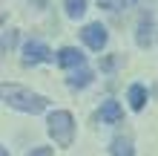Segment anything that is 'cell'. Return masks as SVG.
I'll return each mask as SVG.
<instances>
[{
  "label": "cell",
  "instance_id": "cell-7",
  "mask_svg": "<svg viewBox=\"0 0 158 156\" xmlns=\"http://www.w3.org/2000/svg\"><path fill=\"white\" fill-rule=\"evenodd\" d=\"M121 118H124V110H121L118 101H104V104H101V122H106V124H118Z\"/></svg>",
  "mask_w": 158,
  "mask_h": 156
},
{
  "label": "cell",
  "instance_id": "cell-9",
  "mask_svg": "<svg viewBox=\"0 0 158 156\" xmlns=\"http://www.w3.org/2000/svg\"><path fill=\"white\" fill-rule=\"evenodd\" d=\"M89 81H92V72H89V69H83V67H78V69L69 75V81H66V84H69L72 90H78V87H86Z\"/></svg>",
  "mask_w": 158,
  "mask_h": 156
},
{
  "label": "cell",
  "instance_id": "cell-5",
  "mask_svg": "<svg viewBox=\"0 0 158 156\" xmlns=\"http://www.w3.org/2000/svg\"><path fill=\"white\" fill-rule=\"evenodd\" d=\"M135 41H138V47H152V43L158 41V26H155V20H152L150 15H147V17H141Z\"/></svg>",
  "mask_w": 158,
  "mask_h": 156
},
{
  "label": "cell",
  "instance_id": "cell-13",
  "mask_svg": "<svg viewBox=\"0 0 158 156\" xmlns=\"http://www.w3.org/2000/svg\"><path fill=\"white\" fill-rule=\"evenodd\" d=\"M0 156H9V150H6V148H3V150H0Z\"/></svg>",
  "mask_w": 158,
  "mask_h": 156
},
{
  "label": "cell",
  "instance_id": "cell-14",
  "mask_svg": "<svg viewBox=\"0 0 158 156\" xmlns=\"http://www.w3.org/2000/svg\"><path fill=\"white\" fill-rule=\"evenodd\" d=\"M127 3H135V0H127Z\"/></svg>",
  "mask_w": 158,
  "mask_h": 156
},
{
  "label": "cell",
  "instance_id": "cell-6",
  "mask_svg": "<svg viewBox=\"0 0 158 156\" xmlns=\"http://www.w3.org/2000/svg\"><path fill=\"white\" fill-rule=\"evenodd\" d=\"M58 64L66 67V69H78V67H83V55L78 49H72V47H63L58 52Z\"/></svg>",
  "mask_w": 158,
  "mask_h": 156
},
{
  "label": "cell",
  "instance_id": "cell-3",
  "mask_svg": "<svg viewBox=\"0 0 158 156\" xmlns=\"http://www.w3.org/2000/svg\"><path fill=\"white\" fill-rule=\"evenodd\" d=\"M81 38L83 43H86L89 49H95L101 52L106 47V41H109V35H106V26H101V23H89V26H83V32H81Z\"/></svg>",
  "mask_w": 158,
  "mask_h": 156
},
{
  "label": "cell",
  "instance_id": "cell-11",
  "mask_svg": "<svg viewBox=\"0 0 158 156\" xmlns=\"http://www.w3.org/2000/svg\"><path fill=\"white\" fill-rule=\"evenodd\" d=\"M63 6H66V15L72 20H78V17L86 12V0H63Z\"/></svg>",
  "mask_w": 158,
  "mask_h": 156
},
{
  "label": "cell",
  "instance_id": "cell-1",
  "mask_svg": "<svg viewBox=\"0 0 158 156\" xmlns=\"http://www.w3.org/2000/svg\"><path fill=\"white\" fill-rule=\"evenodd\" d=\"M3 98H6L9 107L20 110V113H32V116L43 113V110L49 107V101H46L43 96L29 93V90H23V87H6V90H3Z\"/></svg>",
  "mask_w": 158,
  "mask_h": 156
},
{
  "label": "cell",
  "instance_id": "cell-8",
  "mask_svg": "<svg viewBox=\"0 0 158 156\" xmlns=\"http://www.w3.org/2000/svg\"><path fill=\"white\" fill-rule=\"evenodd\" d=\"M144 104H147L144 84H132V87H129V107H132V110H144Z\"/></svg>",
  "mask_w": 158,
  "mask_h": 156
},
{
  "label": "cell",
  "instance_id": "cell-12",
  "mask_svg": "<svg viewBox=\"0 0 158 156\" xmlns=\"http://www.w3.org/2000/svg\"><path fill=\"white\" fill-rule=\"evenodd\" d=\"M26 156H52V148H35V150H29Z\"/></svg>",
  "mask_w": 158,
  "mask_h": 156
},
{
  "label": "cell",
  "instance_id": "cell-10",
  "mask_svg": "<svg viewBox=\"0 0 158 156\" xmlns=\"http://www.w3.org/2000/svg\"><path fill=\"white\" fill-rule=\"evenodd\" d=\"M112 156H132V142H129V136H115L112 139Z\"/></svg>",
  "mask_w": 158,
  "mask_h": 156
},
{
  "label": "cell",
  "instance_id": "cell-4",
  "mask_svg": "<svg viewBox=\"0 0 158 156\" xmlns=\"http://www.w3.org/2000/svg\"><path fill=\"white\" fill-rule=\"evenodd\" d=\"M46 61H52V52L46 43H38V41H29L23 47V64H46Z\"/></svg>",
  "mask_w": 158,
  "mask_h": 156
},
{
  "label": "cell",
  "instance_id": "cell-2",
  "mask_svg": "<svg viewBox=\"0 0 158 156\" xmlns=\"http://www.w3.org/2000/svg\"><path fill=\"white\" fill-rule=\"evenodd\" d=\"M49 136L60 148H69L72 145V139H75V118H72L69 110H55L49 116Z\"/></svg>",
  "mask_w": 158,
  "mask_h": 156
}]
</instances>
